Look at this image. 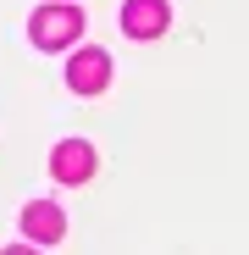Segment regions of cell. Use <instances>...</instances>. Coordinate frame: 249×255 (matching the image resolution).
<instances>
[{"instance_id": "cell-2", "label": "cell", "mask_w": 249, "mask_h": 255, "mask_svg": "<svg viewBox=\"0 0 249 255\" xmlns=\"http://www.w3.org/2000/svg\"><path fill=\"white\" fill-rule=\"evenodd\" d=\"M50 172H56V183H89V178H94V144L61 139L56 155H50Z\"/></svg>"}, {"instance_id": "cell-1", "label": "cell", "mask_w": 249, "mask_h": 255, "mask_svg": "<svg viewBox=\"0 0 249 255\" xmlns=\"http://www.w3.org/2000/svg\"><path fill=\"white\" fill-rule=\"evenodd\" d=\"M28 33H33L39 50H67L72 39L83 33V11H72V6H39L33 22H28Z\"/></svg>"}, {"instance_id": "cell-6", "label": "cell", "mask_w": 249, "mask_h": 255, "mask_svg": "<svg viewBox=\"0 0 249 255\" xmlns=\"http://www.w3.org/2000/svg\"><path fill=\"white\" fill-rule=\"evenodd\" d=\"M6 255H33V250H6Z\"/></svg>"}, {"instance_id": "cell-4", "label": "cell", "mask_w": 249, "mask_h": 255, "mask_svg": "<svg viewBox=\"0 0 249 255\" xmlns=\"http://www.w3.org/2000/svg\"><path fill=\"white\" fill-rule=\"evenodd\" d=\"M22 233H28L33 244H56V239L67 233L61 205H56V200H33V205H22Z\"/></svg>"}, {"instance_id": "cell-3", "label": "cell", "mask_w": 249, "mask_h": 255, "mask_svg": "<svg viewBox=\"0 0 249 255\" xmlns=\"http://www.w3.org/2000/svg\"><path fill=\"white\" fill-rule=\"evenodd\" d=\"M67 83H72V95H100L111 83V56L105 50H78L72 67H67Z\"/></svg>"}, {"instance_id": "cell-5", "label": "cell", "mask_w": 249, "mask_h": 255, "mask_svg": "<svg viewBox=\"0 0 249 255\" xmlns=\"http://www.w3.org/2000/svg\"><path fill=\"white\" fill-rule=\"evenodd\" d=\"M122 28H128L133 39L166 33V0H128V6H122Z\"/></svg>"}]
</instances>
